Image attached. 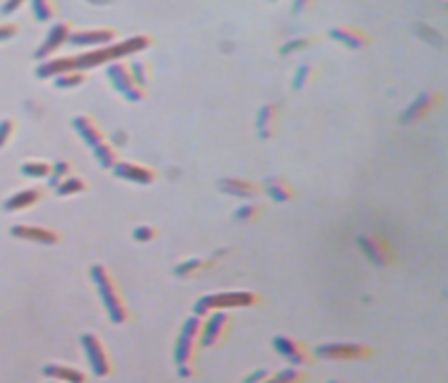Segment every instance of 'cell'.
Returning a JSON list of instances; mask_svg holds the SVG:
<instances>
[{
  "label": "cell",
  "mask_w": 448,
  "mask_h": 383,
  "mask_svg": "<svg viewBox=\"0 0 448 383\" xmlns=\"http://www.w3.org/2000/svg\"><path fill=\"white\" fill-rule=\"evenodd\" d=\"M70 175H72V163H70V160H58V163H51L48 185L55 189L62 183V180H67Z\"/></svg>",
  "instance_id": "cell-27"
},
{
  "label": "cell",
  "mask_w": 448,
  "mask_h": 383,
  "mask_svg": "<svg viewBox=\"0 0 448 383\" xmlns=\"http://www.w3.org/2000/svg\"><path fill=\"white\" fill-rule=\"evenodd\" d=\"M441 101H444V94H441V91H424V94H420L408 108H405L403 115H400V122H403V125H410V122L424 120L429 113H434L436 108L441 106Z\"/></svg>",
  "instance_id": "cell-11"
},
{
  "label": "cell",
  "mask_w": 448,
  "mask_h": 383,
  "mask_svg": "<svg viewBox=\"0 0 448 383\" xmlns=\"http://www.w3.org/2000/svg\"><path fill=\"white\" fill-rule=\"evenodd\" d=\"M178 374L182 376V379H192L195 376V366H178Z\"/></svg>",
  "instance_id": "cell-41"
},
{
  "label": "cell",
  "mask_w": 448,
  "mask_h": 383,
  "mask_svg": "<svg viewBox=\"0 0 448 383\" xmlns=\"http://www.w3.org/2000/svg\"><path fill=\"white\" fill-rule=\"evenodd\" d=\"M159 237V230L154 225H137L132 230V240L134 242H154Z\"/></svg>",
  "instance_id": "cell-35"
},
{
  "label": "cell",
  "mask_w": 448,
  "mask_h": 383,
  "mask_svg": "<svg viewBox=\"0 0 448 383\" xmlns=\"http://www.w3.org/2000/svg\"><path fill=\"white\" fill-rule=\"evenodd\" d=\"M329 36L333 41H338V44L348 46V48H352V50L364 48V46L372 44V36L359 27H333Z\"/></svg>",
  "instance_id": "cell-18"
},
{
  "label": "cell",
  "mask_w": 448,
  "mask_h": 383,
  "mask_svg": "<svg viewBox=\"0 0 448 383\" xmlns=\"http://www.w3.org/2000/svg\"><path fill=\"white\" fill-rule=\"evenodd\" d=\"M12 237L17 240H27V242H36V245H58L60 235L53 230V227H44V225H12Z\"/></svg>",
  "instance_id": "cell-15"
},
{
  "label": "cell",
  "mask_w": 448,
  "mask_h": 383,
  "mask_svg": "<svg viewBox=\"0 0 448 383\" xmlns=\"http://www.w3.org/2000/svg\"><path fill=\"white\" fill-rule=\"evenodd\" d=\"M151 41L154 39H151L149 34L129 36V39H123V41H118V44L72 55V65H75L77 72H87V70H93V67L118 63V60L129 58V55H137V53H142V50H147L151 46Z\"/></svg>",
  "instance_id": "cell-1"
},
{
  "label": "cell",
  "mask_w": 448,
  "mask_h": 383,
  "mask_svg": "<svg viewBox=\"0 0 448 383\" xmlns=\"http://www.w3.org/2000/svg\"><path fill=\"white\" fill-rule=\"evenodd\" d=\"M278 106H274V103H269V106H264L262 111H259L257 115V132L262 139H269L274 137L276 127H278Z\"/></svg>",
  "instance_id": "cell-22"
},
{
  "label": "cell",
  "mask_w": 448,
  "mask_h": 383,
  "mask_svg": "<svg viewBox=\"0 0 448 383\" xmlns=\"http://www.w3.org/2000/svg\"><path fill=\"white\" fill-rule=\"evenodd\" d=\"M87 82L84 72H65V75L55 77L53 84L55 89H75V86H82Z\"/></svg>",
  "instance_id": "cell-32"
},
{
  "label": "cell",
  "mask_w": 448,
  "mask_h": 383,
  "mask_svg": "<svg viewBox=\"0 0 448 383\" xmlns=\"http://www.w3.org/2000/svg\"><path fill=\"white\" fill-rule=\"evenodd\" d=\"M271 345H274V350L293 366H305L312 362V350L295 338H288V335H276V338L271 340Z\"/></svg>",
  "instance_id": "cell-10"
},
{
  "label": "cell",
  "mask_w": 448,
  "mask_h": 383,
  "mask_svg": "<svg viewBox=\"0 0 448 383\" xmlns=\"http://www.w3.org/2000/svg\"><path fill=\"white\" fill-rule=\"evenodd\" d=\"M218 189L228 196H238V199H254V196L262 194V187H259V185H254L252 180H244V178L218 180Z\"/></svg>",
  "instance_id": "cell-17"
},
{
  "label": "cell",
  "mask_w": 448,
  "mask_h": 383,
  "mask_svg": "<svg viewBox=\"0 0 448 383\" xmlns=\"http://www.w3.org/2000/svg\"><path fill=\"white\" fill-rule=\"evenodd\" d=\"M106 77H108V82L113 84V89H116L123 98H127L129 103H139V101H144V98H147V91L139 89V86L134 84L132 75H129V67H127V63H123V60L108 65L106 67Z\"/></svg>",
  "instance_id": "cell-7"
},
{
  "label": "cell",
  "mask_w": 448,
  "mask_h": 383,
  "mask_svg": "<svg viewBox=\"0 0 448 383\" xmlns=\"http://www.w3.org/2000/svg\"><path fill=\"white\" fill-rule=\"evenodd\" d=\"M70 36H72V24H70V22H58V24H53V27H51V32L46 34L44 44H41L39 48H36L34 58H39L41 63H44V60H51V55L58 53L62 46H65L67 41H70Z\"/></svg>",
  "instance_id": "cell-14"
},
{
  "label": "cell",
  "mask_w": 448,
  "mask_h": 383,
  "mask_svg": "<svg viewBox=\"0 0 448 383\" xmlns=\"http://www.w3.org/2000/svg\"><path fill=\"white\" fill-rule=\"evenodd\" d=\"M125 142H127V137H125V132H116V134H113V137H111V142H108V144H111L113 149H118V147H123Z\"/></svg>",
  "instance_id": "cell-40"
},
{
  "label": "cell",
  "mask_w": 448,
  "mask_h": 383,
  "mask_svg": "<svg viewBox=\"0 0 448 383\" xmlns=\"http://www.w3.org/2000/svg\"><path fill=\"white\" fill-rule=\"evenodd\" d=\"M228 330H231V317H228V312L206 314V321L201 324L199 345L201 348H216V345H221L228 338Z\"/></svg>",
  "instance_id": "cell-9"
},
{
  "label": "cell",
  "mask_w": 448,
  "mask_h": 383,
  "mask_svg": "<svg viewBox=\"0 0 448 383\" xmlns=\"http://www.w3.org/2000/svg\"><path fill=\"white\" fill-rule=\"evenodd\" d=\"M201 317H187L180 326L178 340H175L173 359L178 366H190L195 362L197 352H199V335H201Z\"/></svg>",
  "instance_id": "cell-4"
},
{
  "label": "cell",
  "mask_w": 448,
  "mask_h": 383,
  "mask_svg": "<svg viewBox=\"0 0 448 383\" xmlns=\"http://www.w3.org/2000/svg\"><path fill=\"white\" fill-rule=\"evenodd\" d=\"M357 245H359V250H362V254L372 263H377V266L386 268L395 263L393 247H391L382 235H372V232H369V235H359Z\"/></svg>",
  "instance_id": "cell-8"
},
{
  "label": "cell",
  "mask_w": 448,
  "mask_h": 383,
  "mask_svg": "<svg viewBox=\"0 0 448 383\" xmlns=\"http://www.w3.org/2000/svg\"><path fill=\"white\" fill-rule=\"evenodd\" d=\"M372 355L374 350L362 343H324V345H316L314 352H312V357L333 359V362H364Z\"/></svg>",
  "instance_id": "cell-6"
},
{
  "label": "cell",
  "mask_w": 448,
  "mask_h": 383,
  "mask_svg": "<svg viewBox=\"0 0 448 383\" xmlns=\"http://www.w3.org/2000/svg\"><path fill=\"white\" fill-rule=\"evenodd\" d=\"M316 80V65L312 63H305L298 67V72H295V80H293V89H305L307 84H312V82Z\"/></svg>",
  "instance_id": "cell-31"
},
{
  "label": "cell",
  "mask_w": 448,
  "mask_h": 383,
  "mask_svg": "<svg viewBox=\"0 0 448 383\" xmlns=\"http://www.w3.org/2000/svg\"><path fill=\"white\" fill-rule=\"evenodd\" d=\"M264 383H278V381H276V379H274V374H271V379H267Z\"/></svg>",
  "instance_id": "cell-42"
},
{
  "label": "cell",
  "mask_w": 448,
  "mask_h": 383,
  "mask_svg": "<svg viewBox=\"0 0 448 383\" xmlns=\"http://www.w3.org/2000/svg\"><path fill=\"white\" fill-rule=\"evenodd\" d=\"M271 374H274V371H269V369H257V371H252V374L244 376L242 383H264L267 379H271Z\"/></svg>",
  "instance_id": "cell-37"
},
{
  "label": "cell",
  "mask_w": 448,
  "mask_h": 383,
  "mask_svg": "<svg viewBox=\"0 0 448 383\" xmlns=\"http://www.w3.org/2000/svg\"><path fill=\"white\" fill-rule=\"evenodd\" d=\"M53 383H58V381H53Z\"/></svg>",
  "instance_id": "cell-44"
},
{
  "label": "cell",
  "mask_w": 448,
  "mask_h": 383,
  "mask_svg": "<svg viewBox=\"0 0 448 383\" xmlns=\"http://www.w3.org/2000/svg\"><path fill=\"white\" fill-rule=\"evenodd\" d=\"M72 127H75V132L80 134L82 142H84L91 151L98 147V144L106 142V134H103V129L98 127V122L93 120L91 115H77L75 120H72Z\"/></svg>",
  "instance_id": "cell-16"
},
{
  "label": "cell",
  "mask_w": 448,
  "mask_h": 383,
  "mask_svg": "<svg viewBox=\"0 0 448 383\" xmlns=\"http://www.w3.org/2000/svg\"><path fill=\"white\" fill-rule=\"evenodd\" d=\"M19 8H22V0H12V3H3V5H0V12H3V15H12V12H17Z\"/></svg>",
  "instance_id": "cell-39"
},
{
  "label": "cell",
  "mask_w": 448,
  "mask_h": 383,
  "mask_svg": "<svg viewBox=\"0 0 448 383\" xmlns=\"http://www.w3.org/2000/svg\"><path fill=\"white\" fill-rule=\"evenodd\" d=\"M41 374L51 381H58V383H89L84 371L75 369V366H65V364H46L41 369Z\"/></svg>",
  "instance_id": "cell-19"
},
{
  "label": "cell",
  "mask_w": 448,
  "mask_h": 383,
  "mask_svg": "<svg viewBox=\"0 0 448 383\" xmlns=\"http://www.w3.org/2000/svg\"><path fill=\"white\" fill-rule=\"evenodd\" d=\"M129 67V75H132V80H134V84L139 86V89H144L147 91V84H149V80H151V63L149 60H132V63H127Z\"/></svg>",
  "instance_id": "cell-23"
},
{
  "label": "cell",
  "mask_w": 448,
  "mask_h": 383,
  "mask_svg": "<svg viewBox=\"0 0 448 383\" xmlns=\"http://www.w3.org/2000/svg\"><path fill=\"white\" fill-rule=\"evenodd\" d=\"M259 302L257 292L247 290H228V292L204 295L195 302V317H206L211 312H231V309H247Z\"/></svg>",
  "instance_id": "cell-3"
},
{
  "label": "cell",
  "mask_w": 448,
  "mask_h": 383,
  "mask_svg": "<svg viewBox=\"0 0 448 383\" xmlns=\"http://www.w3.org/2000/svg\"><path fill=\"white\" fill-rule=\"evenodd\" d=\"M12 132H15V120H8V118H5V120H0V149L10 142Z\"/></svg>",
  "instance_id": "cell-36"
},
{
  "label": "cell",
  "mask_w": 448,
  "mask_h": 383,
  "mask_svg": "<svg viewBox=\"0 0 448 383\" xmlns=\"http://www.w3.org/2000/svg\"><path fill=\"white\" fill-rule=\"evenodd\" d=\"M93 158H96V163L101 165V168L113 170V165L118 163V149H113L111 144H108V139H106V142L98 144V147L93 149Z\"/></svg>",
  "instance_id": "cell-25"
},
{
  "label": "cell",
  "mask_w": 448,
  "mask_h": 383,
  "mask_svg": "<svg viewBox=\"0 0 448 383\" xmlns=\"http://www.w3.org/2000/svg\"><path fill=\"white\" fill-rule=\"evenodd\" d=\"M316 36L312 39V36H302V39H290V41H285L283 46H280V55H290V53H298V50H305V48H310L312 44H316Z\"/></svg>",
  "instance_id": "cell-34"
},
{
  "label": "cell",
  "mask_w": 448,
  "mask_h": 383,
  "mask_svg": "<svg viewBox=\"0 0 448 383\" xmlns=\"http://www.w3.org/2000/svg\"><path fill=\"white\" fill-rule=\"evenodd\" d=\"M22 175L27 178H36V180H48L51 175V163L46 160H29V163H22Z\"/></svg>",
  "instance_id": "cell-28"
},
{
  "label": "cell",
  "mask_w": 448,
  "mask_h": 383,
  "mask_svg": "<svg viewBox=\"0 0 448 383\" xmlns=\"http://www.w3.org/2000/svg\"><path fill=\"white\" fill-rule=\"evenodd\" d=\"M274 379L278 383H305L307 374L300 369V366H288V369H280L274 374Z\"/></svg>",
  "instance_id": "cell-33"
},
{
  "label": "cell",
  "mask_w": 448,
  "mask_h": 383,
  "mask_svg": "<svg viewBox=\"0 0 448 383\" xmlns=\"http://www.w3.org/2000/svg\"><path fill=\"white\" fill-rule=\"evenodd\" d=\"M211 259H190V261H182L175 266V276L180 278H190V276H197V273L206 271L211 266Z\"/></svg>",
  "instance_id": "cell-24"
},
{
  "label": "cell",
  "mask_w": 448,
  "mask_h": 383,
  "mask_svg": "<svg viewBox=\"0 0 448 383\" xmlns=\"http://www.w3.org/2000/svg\"><path fill=\"white\" fill-rule=\"evenodd\" d=\"M80 343H82V350H84L87 362H89L91 374L96 376V379H108V376L113 374V362L106 350V343L93 333H84L80 338Z\"/></svg>",
  "instance_id": "cell-5"
},
{
  "label": "cell",
  "mask_w": 448,
  "mask_h": 383,
  "mask_svg": "<svg viewBox=\"0 0 448 383\" xmlns=\"http://www.w3.org/2000/svg\"><path fill=\"white\" fill-rule=\"evenodd\" d=\"M264 192L274 201H280V204L295 199V187L285 178H278V175H271V178L264 180Z\"/></svg>",
  "instance_id": "cell-21"
},
{
  "label": "cell",
  "mask_w": 448,
  "mask_h": 383,
  "mask_svg": "<svg viewBox=\"0 0 448 383\" xmlns=\"http://www.w3.org/2000/svg\"><path fill=\"white\" fill-rule=\"evenodd\" d=\"M113 175L120 180H127V183H134V185H151V183H156V178H159L156 168L144 165V163H134V160H118V163L113 165Z\"/></svg>",
  "instance_id": "cell-13"
},
{
  "label": "cell",
  "mask_w": 448,
  "mask_h": 383,
  "mask_svg": "<svg viewBox=\"0 0 448 383\" xmlns=\"http://www.w3.org/2000/svg\"><path fill=\"white\" fill-rule=\"evenodd\" d=\"M326 383H346V381H326Z\"/></svg>",
  "instance_id": "cell-43"
},
{
  "label": "cell",
  "mask_w": 448,
  "mask_h": 383,
  "mask_svg": "<svg viewBox=\"0 0 448 383\" xmlns=\"http://www.w3.org/2000/svg\"><path fill=\"white\" fill-rule=\"evenodd\" d=\"M89 273H91V281H93V286H96L98 299H101L108 319H111L116 326L127 324V321H129V307H127V302H125L123 292H120L118 281H116V276L111 273V268L103 266V263H93Z\"/></svg>",
  "instance_id": "cell-2"
},
{
  "label": "cell",
  "mask_w": 448,
  "mask_h": 383,
  "mask_svg": "<svg viewBox=\"0 0 448 383\" xmlns=\"http://www.w3.org/2000/svg\"><path fill=\"white\" fill-rule=\"evenodd\" d=\"M41 196H44V189H39V187L19 189V192H15L10 199L3 201V209L5 211H24V209H29V206L39 204Z\"/></svg>",
  "instance_id": "cell-20"
},
{
  "label": "cell",
  "mask_w": 448,
  "mask_h": 383,
  "mask_svg": "<svg viewBox=\"0 0 448 383\" xmlns=\"http://www.w3.org/2000/svg\"><path fill=\"white\" fill-rule=\"evenodd\" d=\"M15 34H17V24H10V22L0 24V41H10Z\"/></svg>",
  "instance_id": "cell-38"
},
{
  "label": "cell",
  "mask_w": 448,
  "mask_h": 383,
  "mask_svg": "<svg viewBox=\"0 0 448 383\" xmlns=\"http://www.w3.org/2000/svg\"><path fill=\"white\" fill-rule=\"evenodd\" d=\"M116 39H118L116 29L101 27V29H82V32H72V36H70V41H67V44L75 46V48L96 50V48H103V46L116 44Z\"/></svg>",
  "instance_id": "cell-12"
},
{
  "label": "cell",
  "mask_w": 448,
  "mask_h": 383,
  "mask_svg": "<svg viewBox=\"0 0 448 383\" xmlns=\"http://www.w3.org/2000/svg\"><path fill=\"white\" fill-rule=\"evenodd\" d=\"M55 3L51 0H34L31 3V12H34V19L36 22H48V19L55 17Z\"/></svg>",
  "instance_id": "cell-29"
},
{
  "label": "cell",
  "mask_w": 448,
  "mask_h": 383,
  "mask_svg": "<svg viewBox=\"0 0 448 383\" xmlns=\"http://www.w3.org/2000/svg\"><path fill=\"white\" fill-rule=\"evenodd\" d=\"M89 187V183L82 178H77V175H70L67 180H62V183L55 187V194L58 196H72V194H80V192H84Z\"/></svg>",
  "instance_id": "cell-26"
},
{
  "label": "cell",
  "mask_w": 448,
  "mask_h": 383,
  "mask_svg": "<svg viewBox=\"0 0 448 383\" xmlns=\"http://www.w3.org/2000/svg\"><path fill=\"white\" fill-rule=\"evenodd\" d=\"M262 214H264L262 204H242L235 214H233V218L240 221V223H252V221L262 218Z\"/></svg>",
  "instance_id": "cell-30"
}]
</instances>
